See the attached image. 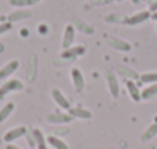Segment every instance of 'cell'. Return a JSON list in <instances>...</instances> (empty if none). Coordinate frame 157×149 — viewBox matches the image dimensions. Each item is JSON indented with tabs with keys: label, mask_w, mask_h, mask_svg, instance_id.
<instances>
[{
	"label": "cell",
	"mask_w": 157,
	"mask_h": 149,
	"mask_svg": "<svg viewBox=\"0 0 157 149\" xmlns=\"http://www.w3.org/2000/svg\"><path fill=\"white\" fill-rule=\"evenodd\" d=\"M71 80H72L74 89L77 92H82L85 89V77H83V72L78 68H72L71 69Z\"/></svg>",
	"instance_id": "cell-4"
},
{
	"label": "cell",
	"mask_w": 157,
	"mask_h": 149,
	"mask_svg": "<svg viewBox=\"0 0 157 149\" xmlns=\"http://www.w3.org/2000/svg\"><path fill=\"white\" fill-rule=\"evenodd\" d=\"M14 109H16V105L13 102H8V103H5L2 108H0V123H3L5 120H8L10 115L14 112Z\"/></svg>",
	"instance_id": "cell-16"
},
{
	"label": "cell",
	"mask_w": 157,
	"mask_h": 149,
	"mask_svg": "<svg viewBox=\"0 0 157 149\" xmlns=\"http://www.w3.org/2000/svg\"><path fill=\"white\" fill-rule=\"evenodd\" d=\"M154 97H157V83L148 85L145 89H142V100H151Z\"/></svg>",
	"instance_id": "cell-18"
},
{
	"label": "cell",
	"mask_w": 157,
	"mask_h": 149,
	"mask_svg": "<svg viewBox=\"0 0 157 149\" xmlns=\"http://www.w3.org/2000/svg\"><path fill=\"white\" fill-rule=\"evenodd\" d=\"M85 46L83 45H77V46H71V48H68V49H63L62 52H60V57L62 58H75V57H78V55H82V54H85Z\"/></svg>",
	"instance_id": "cell-10"
},
{
	"label": "cell",
	"mask_w": 157,
	"mask_h": 149,
	"mask_svg": "<svg viewBox=\"0 0 157 149\" xmlns=\"http://www.w3.org/2000/svg\"><path fill=\"white\" fill-rule=\"evenodd\" d=\"M51 97H52L54 103H56L59 108H62V109H69V108H71V103H69L68 97H65V94H63L60 89L54 88V89L51 91Z\"/></svg>",
	"instance_id": "cell-7"
},
{
	"label": "cell",
	"mask_w": 157,
	"mask_h": 149,
	"mask_svg": "<svg viewBox=\"0 0 157 149\" xmlns=\"http://www.w3.org/2000/svg\"><path fill=\"white\" fill-rule=\"evenodd\" d=\"M46 121L48 123H52V125H59V123H69L72 121V117L68 114V112H51L46 115Z\"/></svg>",
	"instance_id": "cell-8"
},
{
	"label": "cell",
	"mask_w": 157,
	"mask_h": 149,
	"mask_svg": "<svg viewBox=\"0 0 157 149\" xmlns=\"http://www.w3.org/2000/svg\"><path fill=\"white\" fill-rule=\"evenodd\" d=\"M142 83L145 85H152V83H157V72L154 71H149V72H143L140 79H139Z\"/></svg>",
	"instance_id": "cell-20"
},
{
	"label": "cell",
	"mask_w": 157,
	"mask_h": 149,
	"mask_svg": "<svg viewBox=\"0 0 157 149\" xmlns=\"http://www.w3.org/2000/svg\"><path fill=\"white\" fill-rule=\"evenodd\" d=\"M33 137H34V141H36V147L37 149H48L46 138H45V135L42 134V131L39 128H34L33 129Z\"/></svg>",
	"instance_id": "cell-14"
},
{
	"label": "cell",
	"mask_w": 157,
	"mask_h": 149,
	"mask_svg": "<svg viewBox=\"0 0 157 149\" xmlns=\"http://www.w3.org/2000/svg\"><path fill=\"white\" fill-rule=\"evenodd\" d=\"M23 89V83L17 79H8L5 80L2 85H0V100H2L5 95H8L13 91H22Z\"/></svg>",
	"instance_id": "cell-1"
},
{
	"label": "cell",
	"mask_w": 157,
	"mask_h": 149,
	"mask_svg": "<svg viewBox=\"0 0 157 149\" xmlns=\"http://www.w3.org/2000/svg\"><path fill=\"white\" fill-rule=\"evenodd\" d=\"M151 19L157 22V13H152V14H151Z\"/></svg>",
	"instance_id": "cell-25"
},
{
	"label": "cell",
	"mask_w": 157,
	"mask_h": 149,
	"mask_svg": "<svg viewBox=\"0 0 157 149\" xmlns=\"http://www.w3.org/2000/svg\"><path fill=\"white\" fill-rule=\"evenodd\" d=\"M117 2H120V0H117Z\"/></svg>",
	"instance_id": "cell-27"
},
{
	"label": "cell",
	"mask_w": 157,
	"mask_h": 149,
	"mask_svg": "<svg viewBox=\"0 0 157 149\" xmlns=\"http://www.w3.org/2000/svg\"><path fill=\"white\" fill-rule=\"evenodd\" d=\"M149 13L152 14V13H157V0H154V2L149 5Z\"/></svg>",
	"instance_id": "cell-23"
},
{
	"label": "cell",
	"mask_w": 157,
	"mask_h": 149,
	"mask_svg": "<svg viewBox=\"0 0 157 149\" xmlns=\"http://www.w3.org/2000/svg\"><path fill=\"white\" fill-rule=\"evenodd\" d=\"M8 3H10L11 6H16V8H20V9L34 5L33 0H8Z\"/></svg>",
	"instance_id": "cell-21"
},
{
	"label": "cell",
	"mask_w": 157,
	"mask_h": 149,
	"mask_svg": "<svg viewBox=\"0 0 157 149\" xmlns=\"http://www.w3.org/2000/svg\"><path fill=\"white\" fill-rule=\"evenodd\" d=\"M125 85H126L128 94H129V97L132 99V102H136V103L140 102V100H142V91L139 89V85H137L134 80H126Z\"/></svg>",
	"instance_id": "cell-12"
},
{
	"label": "cell",
	"mask_w": 157,
	"mask_h": 149,
	"mask_svg": "<svg viewBox=\"0 0 157 149\" xmlns=\"http://www.w3.org/2000/svg\"><path fill=\"white\" fill-rule=\"evenodd\" d=\"M46 141H48V144L52 146L54 149H68V144H66L62 138H59V137H56V135H49V137L46 138Z\"/></svg>",
	"instance_id": "cell-19"
},
{
	"label": "cell",
	"mask_w": 157,
	"mask_h": 149,
	"mask_svg": "<svg viewBox=\"0 0 157 149\" xmlns=\"http://www.w3.org/2000/svg\"><path fill=\"white\" fill-rule=\"evenodd\" d=\"M29 16H31V11H28V9L22 8V9H19V11L11 13V14L8 16V22H10V23H14V22H19V20L28 19Z\"/></svg>",
	"instance_id": "cell-15"
},
{
	"label": "cell",
	"mask_w": 157,
	"mask_h": 149,
	"mask_svg": "<svg viewBox=\"0 0 157 149\" xmlns=\"http://www.w3.org/2000/svg\"><path fill=\"white\" fill-rule=\"evenodd\" d=\"M74 40H75V28H74V25L68 23V25L65 26L63 40H62V46H63V49L71 48V46H72V43H74Z\"/></svg>",
	"instance_id": "cell-6"
},
{
	"label": "cell",
	"mask_w": 157,
	"mask_h": 149,
	"mask_svg": "<svg viewBox=\"0 0 157 149\" xmlns=\"http://www.w3.org/2000/svg\"><path fill=\"white\" fill-rule=\"evenodd\" d=\"M6 149H20V147L16 146V144H13V143H8V144H6Z\"/></svg>",
	"instance_id": "cell-24"
},
{
	"label": "cell",
	"mask_w": 157,
	"mask_h": 149,
	"mask_svg": "<svg viewBox=\"0 0 157 149\" xmlns=\"http://www.w3.org/2000/svg\"><path fill=\"white\" fill-rule=\"evenodd\" d=\"M148 19H151L149 9H148V11H139V13L132 14L131 17H128L125 22H126V25H140V23L146 22Z\"/></svg>",
	"instance_id": "cell-11"
},
{
	"label": "cell",
	"mask_w": 157,
	"mask_h": 149,
	"mask_svg": "<svg viewBox=\"0 0 157 149\" xmlns=\"http://www.w3.org/2000/svg\"><path fill=\"white\" fill-rule=\"evenodd\" d=\"M106 85H108L109 94H111L114 99H117V97L120 95V83H119V79H117V76H116L114 71H109V72L106 74Z\"/></svg>",
	"instance_id": "cell-3"
},
{
	"label": "cell",
	"mask_w": 157,
	"mask_h": 149,
	"mask_svg": "<svg viewBox=\"0 0 157 149\" xmlns=\"http://www.w3.org/2000/svg\"><path fill=\"white\" fill-rule=\"evenodd\" d=\"M11 28H13V23H10V22H2V23H0V35L5 34V32H8Z\"/></svg>",
	"instance_id": "cell-22"
},
{
	"label": "cell",
	"mask_w": 157,
	"mask_h": 149,
	"mask_svg": "<svg viewBox=\"0 0 157 149\" xmlns=\"http://www.w3.org/2000/svg\"><path fill=\"white\" fill-rule=\"evenodd\" d=\"M108 45L113 48V49H117V51H123V52H128L131 51V45L122 39H117V37H109L108 39Z\"/></svg>",
	"instance_id": "cell-13"
},
{
	"label": "cell",
	"mask_w": 157,
	"mask_h": 149,
	"mask_svg": "<svg viewBox=\"0 0 157 149\" xmlns=\"http://www.w3.org/2000/svg\"><path fill=\"white\" fill-rule=\"evenodd\" d=\"M33 2H34V3H37V2H42V0H33Z\"/></svg>",
	"instance_id": "cell-26"
},
{
	"label": "cell",
	"mask_w": 157,
	"mask_h": 149,
	"mask_svg": "<svg viewBox=\"0 0 157 149\" xmlns=\"http://www.w3.org/2000/svg\"><path fill=\"white\" fill-rule=\"evenodd\" d=\"M155 135H157V123H152V125H149V126L143 131V134H142V137H140V141H149V140H152Z\"/></svg>",
	"instance_id": "cell-17"
},
{
	"label": "cell",
	"mask_w": 157,
	"mask_h": 149,
	"mask_svg": "<svg viewBox=\"0 0 157 149\" xmlns=\"http://www.w3.org/2000/svg\"><path fill=\"white\" fill-rule=\"evenodd\" d=\"M17 69H19V60H10L6 65L0 68V80H8Z\"/></svg>",
	"instance_id": "cell-5"
},
{
	"label": "cell",
	"mask_w": 157,
	"mask_h": 149,
	"mask_svg": "<svg viewBox=\"0 0 157 149\" xmlns=\"http://www.w3.org/2000/svg\"><path fill=\"white\" fill-rule=\"evenodd\" d=\"M68 114L72 117V118H82V120H90L93 118V112L86 108H78V106H74V108H69L68 109Z\"/></svg>",
	"instance_id": "cell-9"
},
{
	"label": "cell",
	"mask_w": 157,
	"mask_h": 149,
	"mask_svg": "<svg viewBox=\"0 0 157 149\" xmlns=\"http://www.w3.org/2000/svg\"><path fill=\"white\" fill-rule=\"evenodd\" d=\"M26 134H28V128H26V126H16V128H13V129H10V131L5 132L3 141L8 144V143H13V141H16V140L25 137Z\"/></svg>",
	"instance_id": "cell-2"
}]
</instances>
